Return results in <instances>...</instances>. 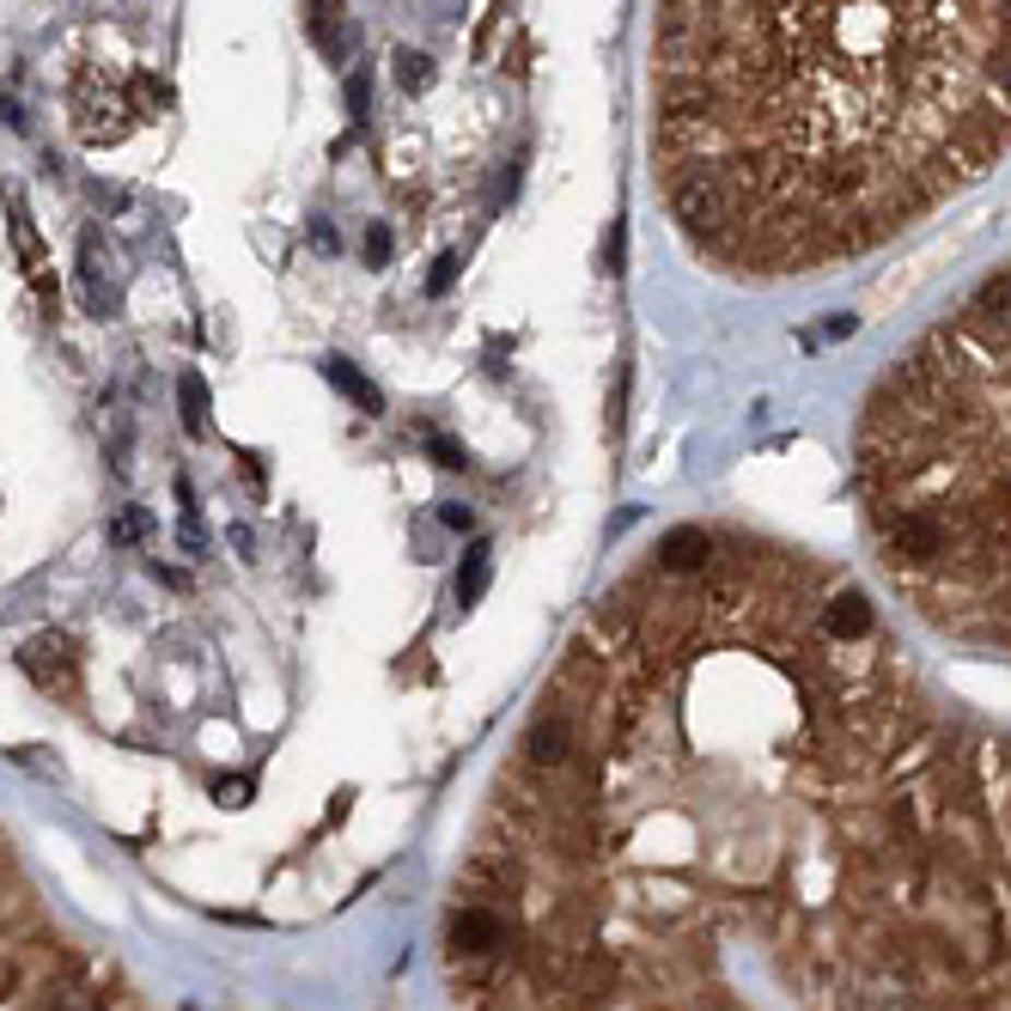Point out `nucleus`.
I'll list each match as a JSON object with an SVG mask.
<instances>
[{"label": "nucleus", "mask_w": 1011, "mask_h": 1011, "mask_svg": "<svg viewBox=\"0 0 1011 1011\" xmlns=\"http://www.w3.org/2000/svg\"><path fill=\"white\" fill-rule=\"evenodd\" d=\"M854 499L896 598L944 640L1011 658V257L866 390Z\"/></svg>", "instance_id": "obj_3"}, {"label": "nucleus", "mask_w": 1011, "mask_h": 1011, "mask_svg": "<svg viewBox=\"0 0 1011 1011\" xmlns=\"http://www.w3.org/2000/svg\"><path fill=\"white\" fill-rule=\"evenodd\" d=\"M0 122H7V129H25V110H19L13 98H0Z\"/></svg>", "instance_id": "obj_18"}, {"label": "nucleus", "mask_w": 1011, "mask_h": 1011, "mask_svg": "<svg viewBox=\"0 0 1011 1011\" xmlns=\"http://www.w3.org/2000/svg\"><path fill=\"white\" fill-rule=\"evenodd\" d=\"M445 981L457 1011H768L677 920L475 847L445 908Z\"/></svg>", "instance_id": "obj_4"}, {"label": "nucleus", "mask_w": 1011, "mask_h": 1011, "mask_svg": "<svg viewBox=\"0 0 1011 1011\" xmlns=\"http://www.w3.org/2000/svg\"><path fill=\"white\" fill-rule=\"evenodd\" d=\"M0 1011H146L110 963H98L49 920L7 835H0Z\"/></svg>", "instance_id": "obj_5"}, {"label": "nucleus", "mask_w": 1011, "mask_h": 1011, "mask_svg": "<svg viewBox=\"0 0 1011 1011\" xmlns=\"http://www.w3.org/2000/svg\"><path fill=\"white\" fill-rule=\"evenodd\" d=\"M177 402H184V427L196 433H208V385H201V372H184L177 378Z\"/></svg>", "instance_id": "obj_11"}, {"label": "nucleus", "mask_w": 1011, "mask_h": 1011, "mask_svg": "<svg viewBox=\"0 0 1011 1011\" xmlns=\"http://www.w3.org/2000/svg\"><path fill=\"white\" fill-rule=\"evenodd\" d=\"M427 451H433V463H445V470H463V445H451V439H427Z\"/></svg>", "instance_id": "obj_16"}, {"label": "nucleus", "mask_w": 1011, "mask_h": 1011, "mask_svg": "<svg viewBox=\"0 0 1011 1011\" xmlns=\"http://www.w3.org/2000/svg\"><path fill=\"white\" fill-rule=\"evenodd\" d=\"M311 37L329 61H348L354 56V25H348V7L342 0H311Z\"/></svg>", "instance_id": "obj_8"}, {"label": "nucleus", "mask_w": 1011, "mask_h": 1011, "mask_svg": "<svg viewBox=\"0 0 1011 1011\" xmlns=\"http://www.w3.org/2000/svg\"><path fill=\"white\" fill-rule=\"evenodd\" d=\"M487 573H494V549H487V542H475L470 555H463V567H457V579H451V598L463 603V610H470V603H482Z\"/></svg>", "instance_id": "obj_10"}, {"label": "nucleus", "mask_w": 1011, "mask_h": 1011, "mask_svg": "<svg viewBox=\"0 0 1011 1011\" xmlns=\"http://www.w3.org/2000/svg\"><path fill=\"white\" fill-rule=\"evenodd\" d=\"M385 262H390V232L366 226V269H385Z\"/></svg>", "instance_id": "obj_13"}, {"label": "nucleus", "mask_w": 1011, "mask_h": 1011, "mask_svg": "<svg viewBox=\"0 0 1011 1011\" xmlns=\"http://www.w3.org/2000/svg\"><path fill=\"white\" fill-rule=\"evenodd\" d=\"M232 549H238V555H250V549H257V537H250L244 525H232Z\"/></svg>", "instance_id": "obj_20"}, {"label": "nucleus", "mask_w": 1011, "mask_h": 1011, "mask_svg": "<svg viewBox=\"0 0 1011 1011\" xmlns=\"http://www.w3.org/2000/svg\"><path fill=\"white\" fill-rule=\"evenodd\" d=\"M110 537H116V542H141V537H146V513H134V506H129V513L110 525Z\"/></svg>", "instance_id": "obj_14"}, {"label": "nucleus", "mask_w": 1011, "mask_h": 1011, "mask_svg": "<svg viewBox=\"0 0 1011 1011\" xmlns=\"http://www.w3.org/2000/svg\"><path fill=\"white\" fill-rule=\"evenodd\" d=\"M324 372H329V385L342 390V397L354 402L360 414H385V397H378V385H372V378H360V372L348 366V360L329 354V360H324Z\"/></svg>", "instance_id": "obj_9"}, {"label": "nucleus", "mask_w": 1011, "mask_h": 1011, "mask_svg": "<svg viewBox=\"0 0 1011 1011\" xmlns=\"http://www.w3.org/2000/svg\"><path fill=\"white\" fill-rule=\"evenodd\" d=\"M80 286H86V305L98 317L116 311V274H110V257H104L98 232H86V238H80Z\"/></svg>", "instance_id": "obj_7"}, {"label": "nucleus", "mask_w": 1011, "mask_h": 1011, "mask_svg": "<svg viewBox=\"0 0 1011 1011\" xmlns=\"http://www.w3.org/2000/svg\"><path fill=\"white\" fill-rule=\"evenodd\" d=\"M470 847L665 914L792 1011H1011V726L755 530L677 525L598 598Z\"/></svg>", "instance_id": "obj_1"}, {"label": "nucleus", "mask_w": 1011, "mask_h": 1011, "mask_svg": "<svg viewBox=\"0 0 1011 1011\" xmlns=\"http://www.w3.org/2000/svg\"><path fill=\"white\" fill-rule=\"evenodd\" d=\"M366 98H372L366 73H354V80H348V110H354V116H366Z\"/></svg>", "instance_id": "obj_17"}, {"label": "nucleus", "mask_w": 1011, "mask_h": 1011, "mask_svg": "<svg viewBox=\"0 0 1011 1011\" xmlns=\"http://www.w3.org/2000/svg\"><path fill=\"white\" fill-rule=\"evenodd\" d=\"M451 281H457V257H439V262H433V274H427V293L439 299V293H451Z\"/></svg>", "instance_id": "obj_15"}, {"label": "nucleus", "mask_w": 1011, "mask_h": 1011, "mask_svg": "<svg viewBox=\"0 0 1011 1011\" xmlns=\"http://www.w3.org/2000/svg\"><path fill=\"white\" fill-rule=\"evenodd\" d=\"M445 525H451V530H470V506H445Z\"/></svg>", "instance_id": "obj_19"}, {"label": "nucleus", "mask_w": 1011, "mask_h": 1011, "mask_svg": "<svg viewBox=\"0 0 1011 1011\" xmlns=\"http://www.w3.org/2000/svg\"><path fill=\"white\" fill-rule=\"evenodd\" d=\"M1011 153V0H653V184L695 262H866Z\"/></svg>", "instance_id": "obj_2"}, {"label": "nucleus", "mask_w": 1011, "mask_h": 1011, "mask_svg": "<svg viewBox=\"0 0 1011 1011\" xmlns=\"http://www.w3.org/2000/svg\"><path fill=\"white\" fill-rule=\"evenodd\" d=\"M73 646L61 640V634H37V640H25L19 646V670H25L37 689H49V695H61L68 689V677H73Z\"/></svg>", "instance_id": "obj_6"}, {"label": "nucleus", "mask_w": 1011, "mask_h": 1011, "mask_svg": "<svg viewBox=\"0 0 1011 1011\" xmlns=\"http://www.w3.org/2000/svg\"><path fill=\"white\" fill-rule=\"evenodd\" d=\"M390 68H397V86L402 92H427L433 86V61L421 56V49H397V56H390Z\"/></svg>", "instance_id": "obj_12"}]
</instances>
